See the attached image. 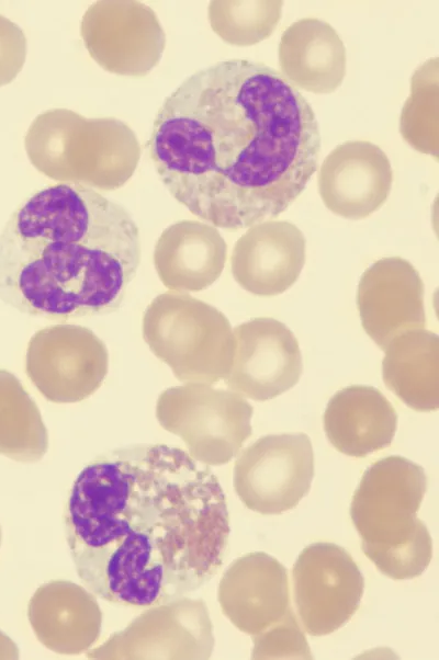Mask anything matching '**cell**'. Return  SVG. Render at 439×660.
Instances as JSON below:
<instances>
[{
    "instance_id": "1",
    "label": "cell",
    "mask_w": 439,
    "mask_h": 660,
    "mask_svg": "<svg viewBox=\"0 0 439 660\" xmlns=\"http://www.w3.org/2000/svg\"><path fill=\"white\" fill-rule=\"evenodd\" d=\"M320 145L305 96L249 59L189 76L162 102L147 143L170 194L230 231L283 213L316 172Z\"/></svg>"
},
{
    "instance_id": "2",
    "label": "cell",
    "mask_w": 439,
    "mask_h": 660,
    "mask_svg": "<svg viewBox=\"0 0 439 660\" xmlns=\"http://www.w3.org/2000/svg\"><path fill=\"white\" fill-rule=\"evenodd\" d=\"M64 526L86 588L131 607L166 603L207 583L229 536L217 477L166 444H133L93 458L74 481Z\"/></svg>"
},
{
    "instance_id": "3",
    "label": "cell",
    "mask_w": 439,
    "mask_h": 660,
    "mask_svg": "<svg viewBox=\"0 0 439 660\" xmlns=\"http://www.w3.org/2000/svg\"><path fill=\"white\" fill-rule=\"evenodd\" d=\"M128 210L79 184L27 197L0 234V300L56 321L116 311L140 264Z\"/></svg>"
},
{
    "instance_id": "4",
    "label": "cell",
    "mask_w": 439,
    "mask_h": 660,
    "mask_svg": "<svg viewBox=\"0 0 439 660\" xmlns=\"http://www.w3.org/2000/svg\"><path fill=\"white\" fill-rule=\"evenodd\" d=\"M427 489L424 468L403 456L372 464L356 489L350 516L364 555L394 580L420 576L432 557V540L417 512Z\"/></svg>"
},
{
    "instance_id": "5",
    "label": "cell",
    "mask_w": 439,
    "mask_h": 660,
    "mask_svg": "<svg viewBox=\"0 0 439 660\" xmlns=\"http://www.w3.org/2000/svg\"><path fill=\"white\" fill-rule=\"evenodd\" d=\"M24 147L44 175L104 192L123 186L140 158L138 139L126 123L87 118L68 109L38 114L25 134Z\"/></svg>"
},
{
    "instance_id": "6",
    "label": "cell",
    "mask_w": 439,
    "mask_h": 660,
    "mask_svg": "<svg viewBox=\"0 0 439 660\" xmlns=\"http://www.w3.org/2000/svg\"><path fill=\"white\" fill-rule=\"evenodd\" d=\"M143 338L183 383L213 385L230 371L235 338L226 316L183 292L155 297L143 315Z\"/></svg>"
},
{
    "instance_id": "7",
    "label": "cell",
    "mask_w": 439,
    "mask_h": 660,
    "mask_svg": "<svg viewBox=\"0 0 439 660\" xmlns=\"http://www.w3.org/2000/svg\"><path fill=\"white\" fill-rule=\"evenodd\" d=\"M252 406L241 395L187 383L161 391L156 418L162 429L181 437L188 454L207 466L232 460L251 435Z\"/></svg>"
},
{
    "instance_id": "8",
    "label": "cell",
    "mask_w": 439,
    "mask_h": 660,
    "mask_svg": "<svg viewBox=\"0 0 439 660\" xmlns=\"http://www.w3.org/2000/svg\"><path fill=\"white\" fill-rule=\"evenodd\" d=\"M213 625L201 599L180 596L149 606L124 629L89 649V659H209Z\"/></svg>"
},
{
    "instance_id": "9",
    "label": "cell",
    "mask_w": 439,
    "mask_h": 660,
    "mask_svg": "<svg viewBox=\"0 0 439 660\" xmlns=\"http://www.w3.org/2000/svg\"><path fill=\"white\" fill-rule=\"evenodd\" d=\"M108 371V348L87 327L47 326L29 341L25 373L50 402L74 403L89 398L102 386Z\"/></svg>"
},
{
    "instance_id": "10",
    "label": "cell",
    "mask_w": 439,
    "mask_h": 660,
    "mask_svg": "<svg viewBox=\"0 0 439 660\" xmlns=\"http://www.w3.org/2000/svg\"><path fill=\"white\" fill-rule=\"evenodd\" d=\"M313 477V446L305 433L269 434L241 451L233 483L249 510L280 514L308 493Z\"/></svg>"
},
{
    "instance_id": "11",
    "label": "cell",
    "mask_w": 439,
    "mask_h": 660,
    "mask_svg": "<svg viewBox=\"0 0 439 660\" xmlns=\"http://www.w3.org/2000/svg\"><path fill=\"white\" fill-rule=\"evenodd\" d=\"M80 34L104 70L144 77L158 65L166 34L155 11L135 0H100L85 12Z\"/></svg>"
},
{
    "instance_id": "12",
    "label": "cell",
    "mask_w": 439,
    "mask_h": 660,
    "mask_svg": "<svg viewBox=\"0 0 439 660\" xmlns=\"http://www.w3.org/2000/svg\"><path fill=\"white\" fill-rule=\"evenodd\" d=\"M292 578L296 612L311 636L334 633L359 608L363 576L350 554L336 544L305 547L294 562Z\"/></svg>"
},
{
    "instance_id": "13",
    "label": "cell",
    "mask_w": 439,
    "mask_h": 660,
    "mask_svg": "<svg viewBox=\"0 0 439 660\" xmlns=\"http://www.w3.org/2000/svg\"><path fill=\"white\" fill-rule=\"evenodd\" d=\"M235 353L225 385L254 399H273L294 387L303 372L299 342L281 321L258 317L233 330Z\"/></svg>"
},
{
    "instance_id": "14",
    "label": "cell",
    "mask_w": 439,
    "mask_h": 660,
    "mask_svg": "<svg viewBox=\"0 0 439 660\" xmlns=\"http://www.w3.org/2000/svg\"><path fill=\"white\" fill-rule=\"evenodd\" d=\"M217 598L224 615L251 637L294 614L286 568L262 551L246 554L229 565L219 581Z\"/></svg>"
},
{
    "instance_id": "15",
    "label": "cell",
    "mask_w": 439,
    "mask_h": 660,
    "mask_svg": "<svg viewBox=\"0 0 439 660\" xmlns=\"http://www.w3.org/2000/svg\"><path fill=\"white\" fill-rule=\"evenodd\" d=\"M357 307L364 331L383 351L395 337L426 326L424 283L398 257L378 260L363 272Z\"/></svg>"
},
{
    "instance_id": "16",
    "label": "cell",
    "mask_w": 439,
    "mask_h": 660,
    "mask_svg": "<svg viewBox=\"0 0 439 660\" xmlns=\"http://www.w3.org/2000/svg\"><path fill=\"white\" fill-rule=\"evenodd\" d=\"M393 171L386 153L368 140H347L324 159L318 192L325 206L347 219H362L387 200Z\"/></svg>"
},
{
    "instance_id": "17",
    "label": "cell",
    "mask_w": 439,
    "mask_h": 660,
    "mask_svg": "<svg viewBox=\"0 0 439 660\" xmlns=\"http://www.w3.org/2000/svg\"><path fill=\"white\" fill-rule=\"evenodd\" d=\"M302 231L286 220L250 226L235 242L230 269L234 280L257 296H275L299 278L306 258Z\"/></svg>"
},
{
    "instance_id": "18",
    "label": "cell",
    "mask_w": 439,
    "mask_h": 660,
    "mask_svg": "<svg viewBox=\"0 0 439 660\" xmlns=\"http://www.w3.org/2000/svg\"><path fill=\"white\" fill-rule=\"evenodd\" d=\"M37 640L59 655H80L99 639L102 612L95 594L69 580L40 585L27 605Z\"/></svg>"
},
{
    "instance_id": "19",
    "label": "cell",
    "mask_w": 439,
    "mask_h": 660,
    "mask_svg": "<svg viewBox=\"0 0 439 660\" xmlns=\"http://www.w3.org/2000/svg\"><path fill=\"white\" fill-rule=\"evenodd\" d=\"M227 244L219 231L198 220H179L168 226L154 249V265L170 291L200 292L222 274Z\"/></svg>"
},
{
    "instance_id": "20",
    "label": "cell",
    "mask_w": 439,
    "mask_h": 660,
    "mask_svg": "<svg viewBox=\"0 0 439 660\" xmlns=\"http://www.w3.org/2000/svg\"><path fill=\"white\" fill-rule=\"evenodd\" d=\"M323 424L328 441L337 451L364 457L392 443L397 413L379 389L351 385L329 399Z\"/></svg>"
},
{
    "instance_id": "21",
    "label": "cell",
    "mask_w": 439,
    "mask_h": 660,
    "mask_svg": "<svg viewBox=\"0 0 439 660\" xmlns=\"http://www.w3.org/2000/svg\"><path fill=\"white\" fill-rule=\"evenodd\" d=\"M279 66L293 86L318 94L334 92L346 75V48L326 21L303 18L283 32L278 48Z\"/></svg>"
},
{
    "instance_id": "22",
    "label": "cell",
    "mask_w": 439,
    "mask_h": 660,
    "mask_svg": "<svg viewBox=\"0 0 439 660\" xmlns=\"http://www.w3.org/2000/svg\"><path fill=\"white\" fill-rule=\"evenodd\" d=\"M382 361L385 386L416 411L439 407V338L424 329L395 337Z\"/></svg>"
},
{
    "instance_id": "23",
    "label": "cell",
    "mask_w": 439,
    "mask_h": 660,
    "mask_svg": "<svg viewBox=\"0 0 439 660\" xmlns=\"http://www.w3.org/2000/svg\"><path fill=\"white\" fill-rule=\"evenodd\" d=\"M47 450L48 432L37 405L14 374L0 369V454L35 463Z\"/></svg>"
},
{
    "instance_id": "24",
    "label": "cell",
    "mask_w": 439,
    "mask_h": 660,
    "mask_svg": "<svg viewBox=\"0 0 439 660\" xmlns=\"http://www.w3.org/2000/svg\"><path fill=\"white\" fill-rule=\"evenodd\" d=\"M438 59L426 60L412 76L410 95L403 105L399 132L417 151L438 158Z\"/></svg>"
},
{
    "instance_id": "25",
    "label": "cell",
    "mask_w": 439,
    "mask_h": 660,
    "mask_svg": "<svg viewBox=\"0 0 439 660\" xmlns=\"http://www.w3.org/2000/svg\"><path fill=\"white\" fill-rule=\"evenodd\" d=\"M281 0H214L209 5L212 30L226 43L249 46L268 38L282 12Z\"/></svg>"
},
{
    "instance_id": "26",
    "label": "cell",
    "mask_w": 439,
    "mask_h": 660,
    "mask_svg": "<svg viewBox=\"0 0 439 660\" xmlns=\"http://www.w3.org/2000/svg\"><path fill=\"white\" fill-rule=\"evenodd\" d=\"M252 659H312L295 614L278 626L252 637Z\"/></svg>"
},
{
    "instance_id": "27",
    "label": "cell",
    "mask_w": 439,
    "mask_h": 660,
    "mask_svg": "<svg viewBox=\"0 0 439 660\" xmlns=\"http://www.w3.org/2000/svg\"><path fill=\"white\" fill-rule=\"evenodd\" d=\"M26 49L23 30L0 14V87L13 81L22 70Z\"/></svg>"
},
{
    "instance_id": "28",
    "label": "cell",
    "mask_w": 439,
    "mask_h": 660,
    "mask_svg": "<svg viewBox=\"0 0 439 660\" xmlns=\"http://www.w3.org/2000/svg\"><path fill=\"white\" fill-rule=\"evenodd\" d=\"M20 651L15 642L0 630V659H19Z\"/></svg>"
},
{
    "instance_id": "29",
    "label": "cell",
    "mask_w": 439,
    "mask_h": 660,
    "mask_svg": "<svg viewBox=\"0 0 439 660\" xmlns=\"http://www.w3.org/2000/svg\"><path fill=\"white\" fill-rule=\"evenodd\" d=\"M1 540H2V530H1V526H0V546H1Z\"/></svg>"
}]
</instances>
